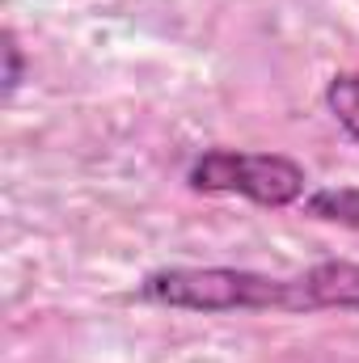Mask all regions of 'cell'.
Wrapping results in <instances>:
<instances>
[{
    "mask_svg": "<svg viewBox=\"0 0 359 363\" xmlns=\"http://www.w3.org/2000/svg\"><path fill=\"white\" fill-rule=\"evenodd\" d=\"M136 296L178 313H321L313 271L267 274L250 267H157L136 283Z\"/></svg>",
    "mask_w": 359,
    "mask_h": 363,
    "instance_id": "1",
    "label": "cell"
},
{
    "mask_svg": "<svg viewBox=\"0 0 359 363\" xmlns=\"http://www.w3.org/2000/svg\"><path fill=\"white\" fill-rule=\"evenodd\" d=\"M186 186L194 194H237L254 207H296L309 194V174L300 161L283 152H241V148H207L190 161Z\"/></svg>",
    "mask_w": 359,
    "mask_h": 363,
    "instance_id": "2",
    "label": "cell"
},
{
    "mask_svg": "<svg viewBox=\"0 0 359 363\" xmlns=\"http://www.w3.org/2000/svg\"><path fill=\"white\" fill-rule=\"evenodd\" d=\"M304 216L338 228H359V186H321L304 194Z\"/></svg>",
    "mask_w": 359,
    "mask_h": 363,
    "instance_id": "3",
    "label": "cell"
},
{
    "mask_svg": "<svg viewBox=\"0 0 359 363\" xmlns=\"http://www.w3.org/2000/svg\"><path fill=\"white\" fill-rule=\"evenodd\" d=\"M326 110H330L334 123L347 131V140L359 144V68L334 72V77L326 81Z\"/></svg>",
    "mask_w": 359,
    "mask_h": 363,
    "instance_id": "4",
    "label": "cell"
},
{
    "mask_svg": "<svg viewBox=\"0 0 359 363\" xmlns=\"http://www.w3.org/2000/svg\"><path fill=\"white\" fill-rule=\"evenodd\" d=\"M0 64H4L0 89H4V101H13L17 89H21V81H26V51H21V38H17L13 26L0 30Z\"/></svg>",
    "mask_w": 359,
    "mask_h": 363,
    "instance_id": "5",
    "label": "cell"
}]
</instances>
